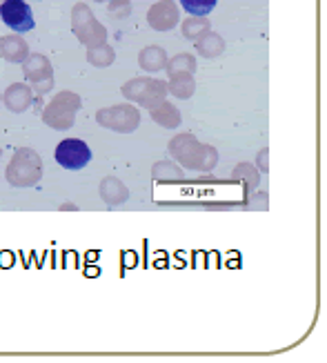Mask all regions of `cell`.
Returning <instances> with one entry per match:
<instances>
[{
    "label": "cell",
    "mask_w": 327,
    "mask_h": 363,
    "mask_svg": "<svg viewBox=\"0 0 327 363\" xmlns=\"http://www.w3.org/2000/svg\"><path fill=\"white\" fill-rule=\"evenodd\" d=\"M96 3H107V0H96Z\"/></svg>",
    "instance_id": "obj_21"
},
{
    "label": "cell",
    "mask_w": 327,
    "mask_h": 363,
    "mask_svg": "<svg viewBox=\"0 0 327 363\" xmlns=\"http://www.w3.org/2000/svg\"><path fill=\"white\" fill-rule=\"evenodd\" d=\"M122 94L130 101H136L145 107H156L163 103L167 85L163 81H154V78H136V81H130L122 87Z\"/></svg>",
    "instance_id": "obj_4"
},
{
    "label": "cell",
    "mask_w": 327,
    "mask_h": 363,
    "mask_svg": "<svg viewBox=\"0 0 327 363\" xmlns=\"http://www.w3.org/2000/svg\"><path fill=\"white\" fill-rule=\"evenodd\" d=\"M194 78L190 72H178V74H171V83L167 89H171L174 96H180V99H187L194 94Z\"/></svg>",
    "instance_id": "obj_14"
},
{
    "label": "cell",
    "mask_w": 327,
    "mask_h": 363,
    "mask_svg": "<svg viewBox=\"0 0 327 363\" xmlns=\"http://www.w3.org/2000/svg\"><path fill=\"white\" fill-rule=\"evenodd\" d=\"M40 177H42V165H40L38 154L34 150L16 152V156L7 167V181L11 185L27 187V185H36Z\"/></svg>",
    "instance_id": "obj_2"
},
{
    "label": "cell",
    "mask_w": 327,
    "mask_h": 363,
    "mask_svg": "<svg viewBox=\"0 0 327 363\" xmlns=\"http://www.w3.org/2000/svg\"><path fill=\"white\" fill-rule=\"evenodd\" d=\"M91 161V150L81 138H67L56 147V163L65 169H83Z\"/></svg>",
    "instance_id": "obj_5"
},
{
    "label": "cell",
    "mask_w": 327,
    "mask_h": 363,
    "mask_svg": "<svg viewBox=\"0 0 327 363\" xmlns=\"http://www.w3.org/2000/svg\"><path fill=\"white\" fill-rule=\"evenodd\" d=\"M151 116L159 121L163 128H176V125H180V114L178 109H174L171 105H167L165 101L159 103L156 107H151Z\"/></svg>",
    "instance_id": "obj_15"
},
{
    "label": "cell",
    "mask_w": 327,
    "mask_h": 363,
    "mask_svg": "<svg viewBox=\"0 0 327 363\" xmlns=\"http://www.w3.org/2000/svg\"><path fill=\"white\" fill-rule=\"evenodd\" d=\"M218 0H180L183 9L190 16H207L216 7Z\"/></svg>",
    "instance_id": "obj_19"
},
{
    "label": "cell",
    "mask_w": 327,
    "mask_h": 363,
    "mask_svg": "<svg viewBox=\"0 0 327 363\" xmlns=\"http://www.w3.org/2000/svg\"><path fill=\"white\" fill-rule=\"evenodd\" d=\"M178 7L171 3V0H161L156 3L149 13H147V23L156 29V31H169L178 23Z\"/></svg>",
    "instance_id": "obj_9"
},
{
    "label": "cell",
    "mask_w": 327,
    "mask_h": 363,
    "mask_svg": "<svg viewBox=\"0 0 327 363\" xmlns=\"http://www.w3.org/2000/svg\"><path fill=\"white\" fill-rule=\"evenodd\" d=\"M5 105L11 109V112H23L31 105V87L23 85V83H16L7 89L5 94Z\"/></svg>",
    "instance_id": "obj_11"
},
{
    "label": "cell",
    "mask_w": 327,
    "mask_h": 363,
    "mask_svg": "<svg viewBox=\"0 0 327 363\" xmlns=\"http://www.w3.org/2000/svg\"><path fill=\"white\" fill-rule=\"evenodd\" d=\"M196 52H200L205 58H216L221 52H225V40L218 34L205 31L200 38H196Z\"/></svg>",
    "instance_id": "obj_12"
},
{
    "label": "cell",
    "mask_w": 327,
    "mask_h": 363,
    "mask_svg": "<svg viewBox=\"0 0 327 363\" xmlns=\"http://www.w3.org/2000/svg\"><path fill=\"white\" fill-rule=\"evenodd\" d=\"M78 105H81V99L71 91H62L50 103V107L45 109V123L54 130H67L74 125V114Z\"/></svg>",
    "instance_id": "obj_3"
},
{
    "label": "cell",
    "mask_w": 327,
    "mask_h": 363,
    "mask_svg": "<svg viewBox=\"0 0 327 363\" xmlns=\"http://www.w3.org/2000/svg\"><path fill=\"white\" fill-rule=\"evenodd\" d=\"M71 29H74L76 38L83 45H87L89 50L91 47L103 45L107 38V29L96 21V16H93L91 9L83 3H78L71 9Z\"/></svg>",
    "instance_id": "obj_1"
},
{
    "label": "cell",
    "mask_w": 327,
    "mask_h": 363,
    "mask_svg": "<svg viewBox=\"0 0 327 363\" xmlns=\"http://www.w3.org/2000/svg\"><path fill=\"white\" fill-rule=\"evenodd\" d=\"M96 118L101 125H105V128L118 130V132H132L140 123V114L132 105H118L112 109H103V112H98Z\"/></svg>",
    "instance_id": "obj_7"
},
{
    "label": "cell",
    "mask_w": 327,
    "mask_h": 363,
    "mask_svg": "<svg viewBox=\"0 0 327 363\" xmlns=\"http://www.w3.org/2000/svg\"><path fill=\"white\" fill-rule=\"evenodd\" d=\"M0 18L7 27H11L18 34H27V31L34 29V13H31V7L25 3V0H5L0 5Z\"/></svg>",
    "instance_id": "obj_6"
},
{
    "label": "cell",
    "mask_w": 327,
    "mask_h": 363,
    "mask_svg": "<svg viewBox=\"0 0 327 363\" xmlns=\"http://www.w3.org/2000/svg\"><path fill=\"white\" fill-rule=\"evenodd\" d=\"M0 56L9 62H23L29 56V45L21 36L0 38Z\"/></svg>",
    "instance_id": "obj_10"
},
{
    "label": "cell",
    "mask_w": 327,
    "mask_h": 363,
    "mask_svg": "<svg viewBox=\"0 0 327 363\" xmlns=\"http://www.w3.org/2000/svg\"><path fill=\"white\" fill-rule=\"evenodd\" d=\"M87 58H89L91 65H96V67H107V65H112V62H114V50L103 43V45H98V47H91L89 54H87Z\"/></svg>",
    "instance_id": "obj_17"
},
{
    "label": "cell",
    "mask_w": 327,
    "mask_h": 363,
    "mask_svg": "<svg viewBox=\"0 0 327 363\" xmlns=\"http://www.w3.org/2000/svg\"><path fill=\"white\" fill-rule=\"evenodd\" d=\"M23 62H25L23 69H25L27 81L34 83L38 91H47L52 87V65H50V60H47L45 56L31 54Z\"/></svg>",
    "instance_id": "obj_8"
},
{
    "label": "cell",
    "mask_w": 327,
    "mask_h": 363,
    "mask_svg": "<svg viewBox=\"0 0 327 363\" xmlns=\"http://www.w3.org/2000/svg\"><path fill=\"white\" fill-rule=\"evenodd\" d=\"M138 62L145 72H159L167 65V56L161 47H145L138 56Z\"/></svg>",
    "instance_id": "obj_13"
},
{
    "label": "cell",
    "mask_w": 327,
    "mask_h": 363,
    "mask_svg": "<svg viewBox=\"0 0 327 363\" xmlns=\"http://www.w3.org/2000/svg\"><path fill=\"white\" fill-rule=\"evenodd\" d=\"M109 13H112V18H125V16H130V0H112V3H109Z\"/></svg>",
    "instance_id": "obj_20"
},
{
    "label": "cell",
    "mask_w": 327,
    "mask_h": 363,
    "mask_svg": "<svg viewBox=\"0 0 327 363\" xmlns=\"http://www.w3.org/2000/svg\"><path fill=\"white\" fill-rule=\"evenodd\" d=\"M196 69V58L194 56H190V54H178V56H174L169 62H167V72H169V76L171 74H178V72H194Z\"/></svg>",
    "instance_id": "obj_18"
},
{
    "label": "cell",
    "mask_w": 327,
    "mask_h": 363,
    "mask_svg": "<svg viewBox=\"0 0 327 363\" xmlns=\"http://www.w3.org/2000/svg\"><path fill=\"white\" fill-rule=\"evenodd\" d=\"M205 31H210V21L205 18V16H190V18L183 23V36L190 38V40L200 38Z\"/></svg>",
    "instance_id": "obj_16"
}]
</instances>
